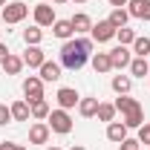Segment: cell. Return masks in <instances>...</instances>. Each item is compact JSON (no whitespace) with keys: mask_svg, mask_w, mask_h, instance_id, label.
Wrapping results in <instances>:
<instances>
[{"mask_svg":"<svg viewBox=\"0 0 150 150\" xmlns=\"http://www.w3.org/2000/svg\"><path fill=\"white\" fill-rule=\"evenodd\" d=\"M29 107H32V118H40V121H43V118H49V112H52L46 98H38V101H32Z\"/></svg>","mask_w":150,"mask_h":150,"instance_id":"obj_20","label":"cell"},{"mask_svg":"<svg viewBox=\"0 0 150 150\" xmlns=\"http://www.w3.org/2000/svg\"><path fill=\"white\" fill-rule=\"evenodd\" d=\"M139 142L142 144H150V124H142L139 127Z\"/></svg>","mask_w":150,"mask_h":150,"instance_id":"obj_31","label":"cell"},{"mask_svg":"<svg viewBox=\"0 0 150 150\" xmlns=\"http://www.w3.org/2000/svg\"><path fill=\"white\" fill-rule=\"evenodd\" d=\"M69 23H72L75 32H93V20H90V15H84V12L72 15V18H69Z\"/></svg>","mask_w":150,"mask_h":150,"instance_id":"obj_19","label":"cell"},{"mask_svg":"<svg viewBox=\"0 0 150 150\" xmlns=\"http://www.w3.org/2000/svg\"><path fill=\"white\" fill-rule=\"evenodd\" d=\"M23 95H26L29 104L38 101V98H43V81H40L38 75H29V78L23 81Z\"/></svg>","mask_w":150,"mask_h":150,"instance_id":"obj_6","label":"cell"},{"mask_svg":"<svg viewBox=\"0 0 150 150\" xmlns=\"http://www.w3.org/2000/svg\"><path fill=\"white\" fill-rule=\"evenodd\" d=\"M93 67H95V72H110V69H112L110 52H95V55H93Z\"/></svg>","mask_w":150,"mask_h":150,"instance_id":"obj_22","label":"cell"},{"mask_svg":"<svg viewBox=\"0 0 150 150\" xmlns=\"http://www.w3.org/2000/svg\"><path fill=\"white\" fill-rule=\"evenodd\" d=\"M130 49L127 46H115V49H110V64H112V69H124V67H130Z\"/></svg>","mask_w":150,"mask_h":150,"instance_id":"obj_7","label":"cell"},{"mask_svg":"<svg viewBox=\"0 0 150 150\" xmlns=\"http://www.w3.org/2000/svg\"><path fill=\"white\" fill-rule=\"evenodd\" d=\"M69 150H84V147H81V144H75V147H69Z\"/></svg>","mask_w":150,"mask_h":150,"instance_id":"obj_36","label":"cell"},{"mask_svg":"<svg viewBox=\"0 0 150 150\" xmlns=\"http://www.w3.org/2000/svg\"><path fill=\"white\" fill-rule=\"evenodd\" d=\"M52 35L61 38V40H69V38L75 35V29H72L69 20H55V23H52Z\"/></svg>","mask_w":150,"mask_h":150,"instance_id":"obj_18","label":"cell"},{"mask_svg":"<svg viewBox=\"0 0 150 150\" xmlns=\"http://www.w3.org/2000/svg\"><path fill=\"white\" fill-rule=\"evenodd\" d=\"M107 3H110V6H115V9H124V6H127V0H107Z\"/></svg>","mask_w":150,"mask_h":150,"instance_id":"obj_33","label":"cell"},{"mask_svg":"<svg viewBox=\"0 0 150 150\" xmlns=\"http://www.w3.org/2000/svg\"><path fill=\"white\" fill-rule=\"evenodd\" d=\"M107 20H110L115 29H121V26H127V20H130V12H127V9H112Z\"/></svg>","mask_w":150,"mask_h":150,"instance_id":"obj_24","label":"cell"},{"mask_svg":"<svg viewBox=\"0 0 150 150\" xmlns=\"http://www.w3.org/2000/svg\"><path fill=\"white\" fill-rule=\"evenodd\" d=\"M49 124H46V121H38V124H32V127H29V142H32V144H46V142H49Z\"/></svg>","mask_w":150,"mask_h":150,"instance_id":"obj_10","label":"cell"},{"mask_svg":"<svg viewBox=\"0 0 150 150\" xmlns=\"http://www.w3.org/2000/svg\"><path fill=\"white\" fill-rule=\"evenodd\" d=\"M124 124H127V130L144 124V110H142V104H136V107H130V110L124 112Z\"/></svg>","mask_w":150,"mask_h":150,"instance_id":"obj_13","label":"cell"},{"mask_svg":"<svg viewBox=\"0 0 150 150\" xmlns=\"http://www.w3.org/2000/svg\"><path fill=\"white\" fill-rule=\"evenodd\" d=\"M95 115H98V121H107V124H110L112 118H115V107H112V104H98V112H95Z\"/></svg>","mask_w":150,"mask_h":150,"instance_id":"obj_29","label":"cell"},{"mask_svg":"<svg viewBox=\"0 0 150 150\" xmlns=\"http://www.w3.org/2000/svg\"><path fill=\"white\" fill-rule=\"evenodd\" d=\"M127 12L136 20H150V0H127Z\"/></svg>","mask_w":150,"mask_h":150,"instance_id":"obj_11","label":"cell"},{"mask_svg":"<svg viewBox=\"0 0 150 150\" xmlns=\"http://www.w3.org/2000/svg\"><path fill=\"white\" fill-rule=\"evenodd\" d=\"M98 104H101V101L93 98V95H90V98H81V101H78V112H81L84 118H93L95 112H98Z\"/></svg>","mask_w":150,"mask_h":150,"instance_id":"obj_16","label":"cell"},{"mask_svg":"<svg viewBox=\"0 0 150 150\" xmlns=\"http://www.w3.org/2000/svg\"><path fill=\"white\" fill-rule=\"evenodd\" d=\"M46 124H49V130H52V133H61V136H67V133L72 130V118H69V112H67V110H52V112H49V118H46Z\"/></svg>","mask_w":150,"mask_h":150,"instance_id":"obj_2","label":"cell"},{"mask_svg":"<svg viewBox=\"0 0 150 150\" xmlns=\"http://www.w3.org/2000/svg\"><path fill=\"white\" fill-rule=\"evenodd\" d=\"M15 150H26V147H20V144H18V147H15Z\"/></svg>","mask_w":150,"mask_h":150,"instance_id":"obj_39","label":"cell"},{"mask_svg":"<svg viewBox=\"0 0 150 150\" xmlns=\"http://www.w3.org/2000/svg\"><path fill=\"white\" fill-rule=\"evenodd\" d=\"M32 15H35V26H40V29H43V26H52V23L58 20V18H55V9H52V3H38Z\"/></svg>","mask_w":150,"mask_h":150,"instance_id":"obj_4","label":"cell"},{"mask_svg":"<svg viewBox=\"0 0 150 150\" xmlns=\"http://www.w3.org/2000/svg\"><path fill=\"white\" fill-rule=\"evenodd\" d=\"M46 150H61V147H46Z\"/></svg>","mask_w":150,"mask_h":150,"instance_id":"obj_40","label":"cell"},{"mask_svg":"<svg viewBox=\"0 0 150 150\" xmlns=\"http://www.w3.org/2000/svg\"><path fill=\"white\" fill-rule=\"evenodd\" d=\"M115 26H112L110 20H98V23H93V40L95 43H107V40H112L115 38Z\"/></svg>","mask_w":150,"mask_h":150,"instance_id":"obj_5","label":"cell"},{"mask_svg":"<svg viewBox=\"0 0 150 150\" xmlns=\"http://www.w3.org/2000/svg\"><path fill=\"white\" fill-rule=\"evenodd\" d=\"M0 23H3V18H0Z\"/></svg>","mask_w":150,"mask_h":150,"instance_id":"obj_42","label":"cell"},{"mask_svg":"<svg viewBox=\"0 0 150 150\" xmlns=\"http://www.w3.org/2000/svg\"><path fill=\"white\" fill-rule=\"evenodd\" d=\"M40 38H43V29H40V26H29V29H23V43H26V46H38Z\"/></svg>","mask_w":150,"mask_h":150,"instance_id":"obj_23","label":"cell"},{"mask_svg":"<svg viewBox=\"0 0 150 150\" xmlns=\"http://www.w3.org/2000/svg\"><path fill=\"white\" fill-rule=\"evenodd\" d=\"M58 78H61V64L43 61V67H40V81H58Z\"/></svg>","mask_w":150,"mask_h":150,"instance_id":"obj_15","label":"cell"},{"mask_svg":"<svg viewBox=\"0 0 150 150\" xmlns=\"http://www.w3.org/2000/svg\"><path fill=\"white\" fill-rule=\"evenodd\" d=\"M130 72L139 75V78H144V75L150 72V61H147V58H133V61H130Z\"/></svg>","mask_w":150,"mask_h":150,"instance_id":"obj_25","label":"cell"},{"mask_svg":"<svg viewBox=\"0 0 150 150\" xmlns=\"http://www.w3.org/2000/svg\"><path fill=\"white\" fill-rule=\"evenodd\" d=\"M115 38H118V43H121V46H133V40H136V32H133V29H127V26H121V29H118V32H115Z\"/></svg>","mask_w":150,"mask_h":150,"instance_id":"obj_27","label":"cell"},{"mask_svg":"<svg viewBox=\"0 0 150 150\" xmlns=\"http://www.w3.org/2000/svg\"><path fill=\"white\" fill-rule=\"evenodd\" d=\"M26 15H29V6H26V3H20V0H15V3H6V6H3V12H0L3 23H20Z\"/></svg>","mask_w":150,"mask_h":150,"instance_id":"obj_3","label":"cell"},{"mask_svg":"<svg viewBox=\"0 0 150 150\" xmlns=\"http://www.w3.org/2000/svg\"><path fill=\"white\" fill-rule=\"evenodd\" d=\"M6 3H9V0H0V6H6Z\"/></svg>","mask_w":150,"mask_h":150,"instance_id":"obj_37","label":"cell"},{"mask_svg":"<svg viewBox=\"0 0 150 150\" xmlns=\"http://www.w3.org/2000/svg\"><path fill=\"white\" fill-rule=\"evenodd\" d=\"M133 52L139 58H150V38H136L133 40Z\"/></svg>","mask_w":150,"mask_h":150,"instance_id":"obj_26","label":"cell"},{"mask_svg":"<svg viewBox=\"0 0 150 150\" xmlns=\"http://www.w3.org/2000/svg\"><path fill=\"white\" fill-rule=\"evenodd\" d=\"M9 121H12V110H9L6 104H0V127H3V124H9Z\"/></svg>","mask_w":150,"mask_h":150,"instance_id":"obj_32","label":"cell"},{"mask_svg":"<svg viewBox=\"0 0 150 150\" xmlns=\"http://www.w3.org/2000/svg\"><path fill=\"white\" fill-rule=\"evenodd\" d=\"M0 67H3V72H6V75H18L20 69H23V58H18V55H6L3 61H0Z\"/></svg>","mask_w":150,"mask_h":150,"instance_id":"obj_17","label":"cell"},{"mask_svg":"<svg viewBox=\"0 0 150 150\" xmlns=\"http://www.w3.org/2000/svg\"><path fill=\"white\" fill-rule=\"evenodd\" d=\"M58 104H61V110H72L75 104H78V101H81V95L75 93L72 87H61V90H58Z\"/></svg>","mask_w":150,"mask_h":150,"instance_id":"obj_9","label":"cell"},{"mask_svg":"<svg viewBox=\"0 0 150 150\" xmlns=\"http://www.w3.org/2000/svg\"><path fill=\"white\" fill-rule=\"evenodd\" d=\"M43 61H46V55H43L40 46H26V52H23V64H26L29 69H40Z\"/></svg>","mask_w":150,"mask_h":150,"instance_id":"obj_8","label":"cell"},{"mask_svg":"<svg viewBox=\"0 0 150 150\" xmlns=\"http://www.w3.org/2000/svg\"><path fill=\"white\" fill-rule=\"evenodd\" d=\"M118 150H142V142H139V139H124V142L118 144Z\"/></svg>","mask_w":150,"mask_h":150,"instance_id":"obj_30","label":"cell"},{"mask_svg":"<svg viewBox=\"0 0 150 150\" xmlns=\"http://www.w3.org/2000/svg\"><path fill=\"white\" fill-rule=\"evenodd\" d=\"M55 3H58V6H61V3H67V0H55Z\"/></svg>","mask_w":150,"mask_h":150,"instance_id":"obj_38","label":"cell"},{"mask_svg":"<svg viewBox=\"0 0 150 150\" xmlns=\"http://www.w3.org/2000/svg\"><path fill=\"white\" fill-rule=\"evenodd\" d=\"M93 55V40L90 38H69V40H64V46H61V67H67V69H72L78 72L87 61Z\"/></svg>","mask_w":150,"mask_h":150,"instance_id":"obj_1","label":"cell"},{"mask_svg":"<svg viewBox=\"0 0 150 150\" xmlns=\"http://www.w3.org/2000/svg\"><path fill=\"white\" fill-rule=\"evenodd\" d=\"M136 104H139V101H136V98H130V95H118L112 107H115V112H127L130 107H136Z\"/></svg>","mask_w":150,"mask_h":150,"instance_id":"obj_28","label":"cell"},{"mask_svg":"<svg viewBox=\"0 0 150 150\" xmlns=\"http://www.w3.org/2000/svg\"><path fill=\"white\" fill-rule=\"evenodd\" d=\"M75 3H87V0H75Z\"/></svg>","mask_w":150,"mask_h":150,"instance_id":"obj_41","label":"cell"},{"mask_svg":"<svg viewBox=\"0 0 150 150\" xmlns=\"http://www.w3.org/2000/svg\"><path fill=\"white\" fill-rule=\"evenodd\" d=\"M107 139L115 142V144H121V142L127 139V124H124V121H110V124H107Z\"/></svg>","mask_w":150,"mask_h":150,"instance_id":"obj_12","label":"cell"},{"mask_svg":"<svg viewBox=\"0 0 150 150\" xmlns=\"http://www.w3.org/2000/svg\"><path fill=\"white\" fill-rule=\"evenodd\" d=\"M6 55H12V52H9V46H6V43H0V61H3Z\"/></svg>","mask_w":150,"mask_h":150,"instance_id":"obj_34","label":"cell"},{"mask_svg":"<svg viewBox=\"0 0 150 150\" xmlns=\"http://www.w3.org/2000/svg\"><path fill=\"white\" fill-rule=\"evenodd\" d=\"M15 147H18L15 142H3V144H0V150H15Z\"/></svg>","mask_w":150,"mask_h":150,"instance_id":"obj_35","label":"cell"},{"mask_svg":"<svg viewBox=\"0 0 150 150\" xmlns=\"http://www.w3.org/2000/svg\"><path fill=\"white\" fill-rule=\"evenodd\" d=\"M9 110H12V121H29V115H32L29 101H15Z\"/></svg>","mask_w":150,"mask_h":150,"instance_id":"obj_14","label":"cell"},{"mask_svg":"<svg viewBox=\"0 0 150 150\" xmlns=\"http://www.w3.org/2000/svg\"><path fill=\"white\" fill-rule=\"evenodd\" d=\"M110 84H112V90H115L118 95H127V93H130V87H133L130 75H112Z\"/></svg>","mask_w":150,"mask_h":150,"instance_id":"obj_21","label":"cell"}]
</instances>
